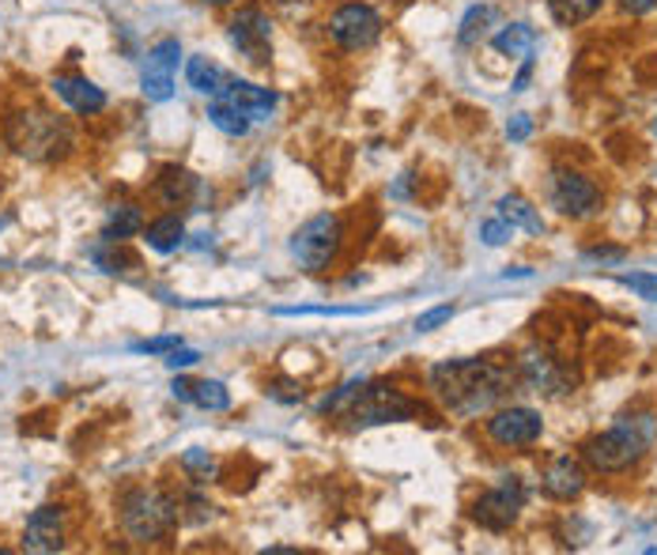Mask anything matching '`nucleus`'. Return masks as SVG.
Instances as JSON below:
<instances>
[{"mask_svg":"<svg viewBox=\"0 0 657 555\" xmlns=\"http://www.w3.org/2000/svg\"><path fill=\"white\" fill-rule=\"evenodd\" d=\"M193 363H201V352H193V348H174V352H167L170 371H190Z\"/></svg>","mask_w":657,"mask_h":555,"instance_id":"nucleus-34","label":"nucleus"},{"mask_svg":"<svg viewBox=\"0 0 657 555\" xmlns=\"http://www.w3.org/2000/svg\"><path fill=\"white\" fill-rule=\"evenodd\" d=\"M201 4H235V0H201Z\"/></svg>","mask_w":657,"mask_h":555,"instance_id":"nucleus-38","label":"nucleus"},{"mask_svg":"<svg viewBox=\"0 0 657 555\" xmlns=\"http://www.w3.org/2000/svg\"><path fill=\"white\" fill-rule=\"evenodd\" d=\"M197 185H201V182H197V178H193L185 167H163V170H159V178H156L159 201L170 204V208H178V204L190 201V196L197 193Z\"/></svg>","mask_w":657,"mask_h":555,"instance_id":"nucleus-19","label":"nucleus"},{"mask_svg":"<svg viewBox=\"0 0 657 555\" xmlns=\"http://www.w3.org/2000/svg\"><path fill=\"white\" fill-rule=\"evenodd\" d=\"M541 488H544V495H548V499H559V502L578 499V495H582V488H586L582 465H578L575 457H556L548 468H544Z\"/></svg>","mask_w":657,"mask_h":555,"instance_id":"nucleus-15","label":"nucleus"},{"mask_svg":"<svg viewBox=\"0 0 657 555\" xmlns=\"http://www.w3.org/2000/svg\"><path fill=\"white\" fill-rule=\"evenodd\" d=\"M552 204H556L563 216L586 219L601 208V190H597L586 174H578V170L559 167L556 174H552Z\"/></svg>","mask_w":657,"mask_h":555,"instance_id":"nucleus-11","label":"nucleus"},{"mask_svg":"<svg viewBox=\"0 0 657 555\" xmlns=\"http://www.w3.org/2000/svg\"><path fill=\"white\" fill-rule=\"evenodd\" d=\"M382 27H386V23H382V12L374 4H366V0H348V4H340L326 23L332 46L348 49V54L371 49L374 42L382 38Z\"/></svg>","mask_w":657,"mask_h":555,"instance_id":"nucleus-7","label":"nucleus"},{"mask_svg":"<svg viewBox=\"0 0 657 555\" xmlns=\"http://www.w3.org/2000/svg\"><path fill=\"white\" fill-rule=\"evenodd\" d=\"M219 99L238 106L246 117H269L272 106H276V91L261 88V83H250V80H227V88L219 91Z\"/></svg>","mask_w":657,"mask_h":555,"instance_id":"nucleus-17","label":"nucleus"},{"mask_svg":"<svg viewBox=\"0 0 657 555\" xmlns=\"http://www.w3.org/2000/svg\"><path fill=\"white\" fill-rule=\"evenodd\" d=\"M65 536H68V514L65 507L57 502H46L27 518L23 525V552L34 555H49V552H61L65 548Z\"/></svg>","mask_w":657,"mask_h":555,"instance_id":"nucleus-13","label":"nucleus"},{"mask_svg":"<svg viewBox=\"0 0 657 555\" xmlns=\"http://www.w3.org/2000/svg\"><path fill=\"white\" fill-rule=\"evenodd\" d=\"M604 0H548V12L559 27H578V23L593 20L601 12Z\"/></svg>","mask_w":657,"mask_h":555,"instance_id":"nucleus-25","label":"nucleus"},{"mask_svg":"<svg viewBox=\"0 0 657 555\" xmlns=\"http://www.w3.org/2000/svg\"><path fill=\"white\" fill-rule=\"evenodd\" d=\"M8 144L27 159H57L61 151L72 148L65 122L49 110H20L8 122Z\"/></svg>","mask_w":657,"mask_h":555,"instance_id":"nucleus-4","label":"nucleus"},{"mask_svg":"<svg viewBox=\"0 0 657 555\" xmlns=\"http://www.w3.org/2000/svg\"><path fill=\"white\" fill-rule=\"evenodd\" d=\"M620 284L631 287L646 303H657V272H627V276H620Z\"/></svg>","mask_w":657,"mask_h":555,"instance_id":"nucleus-29","label":"nucleus"},{"mask_svg":"<svg viewBox=\"0 0 657 555\" xmlns=\"http://www.w3.org/2000/svg\"><path fill=\"white\" fill-rule=\"evenodd\" d=\"M510 371L491 360H446L431 366V389L450 412L476 416L507 397Z\"/></svg>","mask_w":657,"mask_h":555,"instance_id":"nucleus-1","label":"nucleus"},{"mask_svg":"<svg viewBox=\"0 0 657 555\" xmlns=\"http://www.w3.org/2000/svg\"><path fill=\"white\" fill-rule=\"evenodd\" d=\"M522 378L525 386H533L536 393H570L567 389V371L544 352H525L522 355Z\"/></svg>","mask_w":657,"mask_h":555,"instance_id":"nucleus-18","label":"nucleus"},{"mask_svg":"<svg viewBox=\"0 0 657 555\" xmlns=\"http://www.w3.org/2000/svg\"><path fill=\"white\" fill-rule=\"evenodd\" d=\"M620 8H624L627 15H646L657 8V0H620Z\"/></svg>","mask_w":657,"mask_h":555,"instance_id":"nucleus-36","label":"nucleus"},{"mask_svg":"<svg viewBox=\"0 0 657 555\" xmlns=\"http://www.w3.org/2000/svg\"><path fill=\"white\" fill-rule=\"evenodd\" d=\"M178 61H182V46L178 38H159L156 46L148 49L140 68V91L148 102H167L174 99V72Z\"/></svg>","mask_w":657,"mask_h":555,"instance_id":"nucleus-10","label":"nucleus"},{"mask_svg":"<svg viewBox=\"0 0 657 555\" xmlns=\"http://www.w3.org/2000/svg\"><path fill=\"white\" fill-rule=\"evenodd\" d=\"M525 507V488L518 476H502L499 488L484 491L480 499L473 502V522L491 529V533H502V529H510L518 522V514H522Z\"/></svg>","mask_w":657,"mask_h":555,"instance_id":"nucleus-8","label":"nucleus"},{"mask_svg":"<svg viewBox=\"0 0 657 555\" xmlns=\"http://www.w3.org/2000/svg\"><path fill=\"white\" fill-rule=\"evenodd\" d=\"M529 76H533V61H525V65H522V72L514 76V91H525Z\"/></svg>","mask_w":657,"mask_h":555,"instance_id":"nucleus-37","label":"nucleus"},{"mask_svg":"<svg viewBox=\"0 0 657 555\" xmlns=\"http://www.w3.org/2000/svg\"><path fill=\"white\" fill-rule=\"evenodd\" d=\"M510 235H514V227H510L502 216H499V219H488V224L480 227V238H484V242H488V246H502Z\"/></svg>","mask_w":657,"mask_h":555,"instance_id":"nucleus-32","label":"nucleus"},{"mask_svg":"<svg viewBox=\"0 0 657 555\" xmlns=\"http://www.w3.org/2000/svg\"><path fill=\"white\" fill-rule=\"evenodd\" d=\"M208 122L216 125L219 133H227V136H246V133H250V122H253V117H246L238 106H230V102L216 99V102L208 106Z\"/></svg>","mask_w":657,"mask_h":555,"instance_id":"nucleus-26","label":"nucleus"},{"mask_svg":"<svg viewBox=\"0 0 657 555\" xmlns=\"http://www.w3.org/2000/svg\"><path fill=\"white\" fill-rule=\"evenodd\" d=\"M454 306L450 303H442V306H434V310H428V314H420V318H416V332H434L439 326H446L450 318H454Z\"/></svg>","mask_w":657,"mask_h":555,"instance_id":"nucleus-31","label":"nucleus"},{"mask_svg":"<svg viewBox=\"0 0 657 555\" xmlns=\"http://www.w3.org/2000/svg\"><path fill=\"white\" fill-rule=\"evenodd\" d=\"M586 258L590 261H624V246H590Z\"/></svg>","mask_w":657,"mask_h":555,"instance_id":"nucleus-35","label":"nucleus"},{"mask_svg":"<svg viewBox=\"0 0 657 555\" xmlns=\"http://www.w3.org/2000/svg\"><path fill=\"white\" fill-rule=\"evenodd\" d=\"M227 38L250 65H269L272 57V20L261 8H238L227 23Z\"/></svg>","mask_w":657,"mask_h":555,"instance_id":"nucleus-9","label":"nucleus"},{"mask_svg":"<svg viewBox=\"0 0 657 555\" xmlns=\"http://www.w3.org/2000/svg\"><path fill=\"white\" fill-rule=\"evenodd\" d=\"M340 246H344V224H340V216H332V212H321V216L306 219L292 235V258L298 261V269L321 272L332 264Z\"/></svg>","mask_w":657,"mask_h":555,"instance_id":"nucleus-6","label":"nucleus"},{"mask_svg":"<svg viewBox=\"0 0 657 555\" xmlns=\"http://www.w3.org/2000/svg\"><path fill=\"white\" fill-rule=\"evenodd\" d=\"M499 216L507 219L510 227H522V230H529V235H544V219L536 216L533 204H529L525 196H518V193L502 196V201H499Z\"/></svg>","mask_w":657,"mask_h":555,"instance_id":"nucleus-23","label":"nucleus"},{"mask_svg":"<svg viewBox=\"0 0 657 555\" xmlns=\"http://www.w3.org/2000/svg\"><path fill=\"white\" fill-rule=\"evenodd\" d=\"M416 412H420V405L412 397H405L397 386H389V382H363L344 416L355 427H374V423H405Z\"/></svg>","mask_w":657,"mask_h":555,"instance_id":"nucleus-5","label":"nucleus"},{"mask_svg":"<svg viewBox=\"0 0 657 555\" xmlns=\"http://www.w3.org/2000/svg\"><path fill=\"white\" fill-rule=\"evenodd\" d=\"M654 439H657V420L650 412L624 416L616 427L593 434V439L582 446V457H586V465L597 468V473L616 476V473H627L631 465H638V461L646 457V450L654 446Z\"/></svg>","mask_w":657,"mask_h":555,"instance_id":"nucleus-2","label":"nucleus"},{"mask_svg":"<svg viewBox=\"0 0 657 555\" xmlns=\"http://www.w3.org/2000/svg\"><path fill=\"white\" fill-rule=\"evenodd\" d=\"M49 88H54L57 99L68 102V106L83 117H95L106 110V91H102L99 83H91L88 76H54Z\"/></svg>","mask_w":657,"mask_h":555,"instance_id":"nucleus-14","label":"nucleus"},{"mask_svg":"<svg viewBox=\"0 0 657 555\" xmlns=\"http://www.w3.org/2000/svg\"><path fill=\"white\" fill-rule=\"evenodd\" d=\"M185 80H190V88L201 91V95L219 99V91L227 88L230 76L212 61V57H190V61H185Z\"/></svg>","mask_w":657,"mask_h":555,"instance_id":"nucleus-20","label":"nucleus"},{"mask_svg":"<svg viewBox=\"0 0 657 555\" xmlns=\"http://www.w3.org/2000/svg\"><path fill=\"white\" fill-rule=\"evenodd\" d=\"M144 230V212L136 204H117L110 208L106 227H102V242H125V238L140 235Z\"/></svg>","mask_w":657,"mask_h":555,"instance_id":"nucleus-22","label":"nucleus"},{"mask_svg":"<svg viewBox=\"0 0 657 555\" xmlns=\"http://www.w3.org/2000/svg\"><path fill=\"white\" fill-rule=\"evenodd\" d=\"M182 522V502L159 488H133L122 495V529L136 544H156Z\"/></svg>","mask_w":657,"mask_h":555,"instance_id":"nucleus-3","label":"nucleus"},{"mask_svg":"<svg viewBox=\"0 0 657 555\" xmlns=\"http://www.w3.org/2000/svg\"><path fill=\"white\" fill-rule=\"evenodd\" d=\"M488 23H491V8L488 4L468 8V15L461 20V27H457V42H461V46H473V42L488 31Z\"/></svg>","mask_w":657,"mask_h":555,"instance_id":"nucleus-27","label":"nucleus"},{"mask_svg":"<svg viewBox=\"0 0 657 555\" xmlns=\"http://www.w3.org/2000/svg\"><path fill=\"white\" fill-rule=\"evenodd\" d=\"M174 348H182V337L167 332V337H151V340H140V344H133V352H140V355H167V352H174Z\"/></svg>","mask_w":657,"mask_h":555,"instance_id":"nucleus-30","label":"nucleus"},{"mask_svg":"<svg viewBox=\"0 0 657 555\" xmlns=\"http://www.w3.org/2000/svg\"><path fill=\"white\" fill-rule=\"evenodd\" d=\"M529 133H533V117H529V114H514V117H510V125H507V140L510 144L529 140Z\"/></svg>","mask_w":657,"mask_h":555,"instance_id":"nucleus-33","label":"nucleus"},{"mask_svg":"<svg viewBox=\"0 0 657 555\" xmlns=\"http://www.w3.org/2000/svg\"><path fill=\"white\" fill-rule=\"evenodd\" d=\"M174 400H185V405H197L204 412H227L230 408V389L224 382L216 378H201V382H190V378H174Z\"/></svg>","mask_w":657,"mask_h":555,"instance_id":"nucleus-16","label":"nucleus"},{"mask_svg":"<svg viewBox=\"0 0 657 555\" xmlns=\"http://www.w3.org/2000/svg\"><path fill=\"white\" fill-rule=\"evenodd\" d=\"M533 42H536V31L529 27V23H510V27H502L499 34H495L491 46L499 49L502 57H529Z\"/></svg>","mask_w":657,"mask_h":555,"instance_id":"nucleus-24","label":"nucleus"},{"mask_svg":"<svg viewBox=\"0 0 657 555\" xmlns=\"http://www.w3.org/2000/svg\"><path fill=\"white\" fill-rule=\"evenodd\" d=\"M182 468H185V473H190L197 484H204V480H212V476L219 473V461L212 457L208 450H197V446H193V450H185V454H182Z\"/></svg>","mask_w":657,"mask_h":555,"instance_id":"nucleus-28","label":"nucleus"},{"mask_svg":"<svg viewBox=\"0 0 657 555\" xmlns=\"http://www.w3.org/2000/svg\"><path fill=\"white\" fill-rule=\"evenodd\" d=\"M544 434V420L536 408H502L488 420V439L502 450H522L533 446Z\"/></svg>","mask_w":657,"mask_h":555,"instance_id":"nucleus-12","label":"nucleus"},{"mask_svg":"<svg viewBox=\"0 0 657 555\" xmlns=\"http://www.w3.org/2000/svg\"><path fill=\"white\" fill-rule=\"evenodd\" d=\"M144 242L151 246L156 253H174L178 246L185 242V224H182V216H159V219H151L148 227H144Z\"/></svg>","mask_w":657,"mask_h":555,"instance_id":"nucleus-21","label":"nucleus"}]
</instances>
